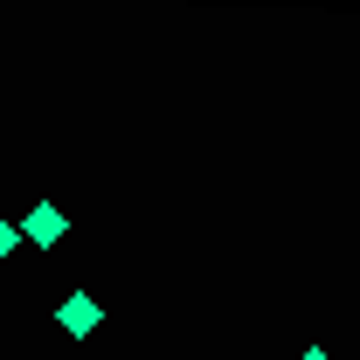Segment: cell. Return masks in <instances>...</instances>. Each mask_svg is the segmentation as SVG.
I'll return each mask as SVG.
<instances>
[{"label":"cell","mask_w":360,"mask_h":360,"mask_svg":"<svg viewBox=\"0 0 360 360\" xmlns=\"http://www.w3.org/2000/svg\"><path fill=\"white\" fill-rule=\"evenodd\" d=\"M63 326H70V333H90V326H97V298H90V291H70V298H63Z\"/></svg>","instance_id":"cell-1"},{"label":"cell","mask_w":360,"mask_h":360,"mask_svg":"<svg viewBox=\"0 0 360 360\" xmlns=\"http://www.w3.org/2000/svg\"><path fill=\"white\" fill-rule=\"evenodd\" d=\"M28 236H35V243H56V236H63V215H56V208H35V215H28Z\"/></svg>","instance_id":"cell-2"},{"label":"cell","mask_w":360,"mask_h":360,"mask_svg":"<svg viewBox=\"0 0 360 360\" xmlns=\"http://www.w3.org/2000/svg\"><path fill=\"white\" fill-rule=\"evenodd\" d=\"M7 243H14V229H7V222H0V250H7Z\"/></svg>","instance_id":"cell-3"},{"label":"cell","mask_w":360,"mask_h":360,"mask_svg":"<svg viewBox=\"0 0 360 360\" xmlns=\"http://www.w3.org/2000/svg\"><path fill=\"white\" fill-rule=\"evenodd\" d=\"M305 360H326V354H319V347H312V354H305Z\"/></svg>","instance_id":"cell-4"}]
</instances>
